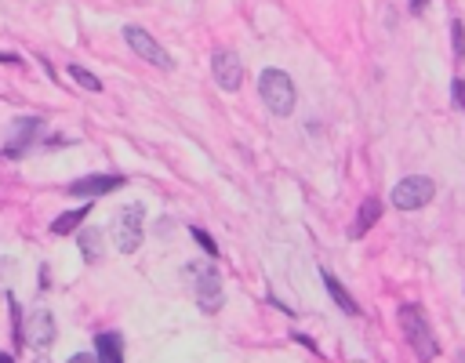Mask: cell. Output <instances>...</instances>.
Listing matches in <instances>:
<instances>
[{"instance_id":"22","label":"cell","mask_w":465,"mask_h":363,"mask_svg":"<svg viewBox=\"0 0 465 363\" xmlns=\"http://www.w3.org/2000/svg\"><path fill=\"white\" fill-rule=\"evenodd\" d=\"M0 62H4V66H18V55H4V51H0Z\"/></svg>"},{"instance_id":"21","label":"cell","mask_w":465,"mask_h":363,"mask_svg":"<svg viewBox=\"0 0 465 363\" xmlns=\"http://www.w3.org/2000/svg\"><path fill=\"white\" fill-rule=\"evenodd\" d=\"M70 363H98V359L88 356V352H77V356H70Z\"/></svg>"},{"instance_id":"14","label":"cell","mask_w":465,"mask_h":363,"mask_svg":"<svg viewBox=\"0 0 465 363\" xmlns=\"http://www.w3.org/2000/svg\"><path fill=\"white\" fill-rule=\"evenodd\" d=\"M80 254H84V262H102V229L88 225L80 232Z\"/></svg>"},{"instance_id":"3","label":"cell","mask_w":465,"mask_h":363,"mask_svg":"<svg viewBox=\"0 0 465 363\" xmlns=\"http://www.w3.org/2000/svg\"><path fill=\"white\" fill-rule=\"evenodd\" d=\"M142 229H145V207L142 204H128L113 218V240L120 254H135L142 244Z\"/></svg>"},{"instance_id":"16","label":"cell","mask_w":465,"mask_h":363,"mask_svg":"<svg viewBox=\"0 0 465 363\" xmlns=\"http://www.w3.org/2000/svg\"><path fill=\"white\" fill-rule=\"evenodd\" d=\"M70 77L80 84V88H88V91H102V80H98L95 73H88L84 66H70Z\"/></svg>"},{"instance_id":"25","label":"cell","mask_w":465,"mask_h":363,"mask_svg":"<svg viewBox=\"0 0 465 363\" xmlns=\"http://www.w3.org/2000/svg\"><path fill=\"white\" fill-rule=\"evenodd\" d=\"M33 363H48V359H33Z\"/></svg>"},{"instance_id":"11","label":"cell","mask_w":465,"mask_h":363,"mask_svg":"<svg viewBox=\"0 0 465 363\" xmlns=\"http://www.w3.org/2000/svg\"><path fill=\"white\" fill-rule=\"evenodd\" d=\"M378 215H382V204H378L374 197H367V200L360 204V211H356V222H353V229H349V237H353V240H360L364 232L378 222Z\"/></svg>"},{"instance_id":"19","label":"cell","mask_w":465,"mask_h":363,"mask_svg":"<svg viewBox=\"0 0 465 363\" xmlns=\"http://www.w3.org/2000/svg\"><path fill=\"white\" fill-rule=\"evenodd\" d=\"M11 272H15V262L11 258H0V291L11 284Z\"/></svg>"},{"instance_id":"20","label":"cell","mask_w":465,"mask_h":363,"mask_svg":"<svg viewBox=\"0 0 465 363\" xmlns=\"http://www.w3.org/2000/svg\"><path fill=\"white\" fill-rule=\"evenodd\" d=\"M451 91H454V98H458V105H461V110H465V80H454V84H451Z\"/></svg>"},{"instance_id":"5","label":"cell","mask_w":465,"mask_h":363,"mask_svg":"<svg viewBox=\"0 0 465 363\" xmlns=\"http://www.w3.org/2000/svg\"><path fill=\"white\" fill-rule=\"evenodd\" d=\"M40 127H44V120H40V117H18V120H11L8 138H4V149H0V157L18 160V157H22L26 149L33 145V138L40 135Z\"/></svg>"},{"instance_id":"1","label":"cell","mask_w":465,"mask_h":363,"mask_svg":"<svg viewBox=\"0 0 465 363\" xmlns=\"http://www.w3.org/2000/svg\"><path fill=\"white\" fill-rule=\"evenodd\" d=\"M400 327H404V334H407V341H411V349H414V356H418L421 363L436 359V352H440L436 334H433L426 312H421L418 305H400Z\"/></svg>"},{"instance_id":"18","label":"cell","mask_w":465,"mask_h":363,"mask_svg":"<svg viewBox=\"0 0 465 363\" xmlns=\"http://www.w3.org/2000/svg\"><path fill=\"white\" fill-rule=\"evenodd\" d=\"M451 40H454V55L465 58V33H461V22H458V18L451 22Z\"/></svg>"},{"instance_id":"24","label":"cell","mask_w":465,"mask_h":363,"mask_svg":"<svg viewBox=\"0 0 465 363\" xmlns=\"http://www.w3.org/2000/svg\"><path fill=\"white\" fill-rule=\"evenodd\" d=\"M0 363H15V356H8V352H0Z\"/></svg>"},{"instance_id":"7","label":"cell","mask_w":465,"mask_h":363,"mask_svg":"<svg viewBox=\"0 0 465 363\" xmlns=\"http://www.w3.org/2000/svg\"><path fill=\"white\" fill-rule=\"evenodd\" d=\"M211 73H215V84L222 91H237L244 84V66H240V58L229 48H218L215 55H211Z\"/></svg>"},{"instance_id":"12","label":"cell","mask_w":465,"mask_h":363,"mask_svg":"<svg viewBox=\"0 0 465 363\" xmlns=\"http://www.w3.org/2000/svg\"><path fill=\"white\" fill-rule=\"evenodd\" d=\"M98 363H124V349H120V334L113 331H102L98 334V352H95Z\"/></svg>"},{"instance_id":"6","label":"cell","mask_w":465,"mask_h":363,"mask_svg":"<svg viewBox=\"0 0 465 363\" xmlns=\"http://www.w3.org/2000/svg\"><path fill=\"white\" fill-rule=\"evenodd\" d=\"M124 40H128L131 51L138 58H145L150 66H157V70H175V58L167 55L157 40H153V33H145L142 26H128V29H124Z\"/></svg>"},{"instance_id":"15","label":"cell","mask_w":465,"mask_h":363,"mask_svg":"<svg viewBox=\"0 0 465 363\" xmlns=\"http://www.w3.org/2000/svg\"><path fill=\"white\" fill-rule=\"evenodd\" d=\"M84 218H88V207H77V211H66V215H58L55 222H51V232L55 237H66V232H73Z\"/></svg>"},{"instance_id":"10","label":"cell","mask_w":465,"mask_h":363,"mask_svg":"<svg viewBox=\"0 0 465 363\" xmlns=\"http://www.w3.org/2000/svg\"><path fill=\"white\" fill-rule=\"evenodd\" d=\"M120 185H124V175H88V178H77L66 193H73V197H105Z\"/></svg>"},{"instance_id":"17","label":"cell","mask_w":465,"mask_h":363,"mask_svg":"<svg viewBox=\"0 0 465 363\" xmlns=\"http://www.w3.org/2000/svg\"><path fill=\"white\" fill-rule=\"evenodd\" d=\"M193 240H197V244L204 247V254H211V258H218V247H215V240H211V237H207V232H204L200 225H193Z\"/></svg>"},{"instance_id":"23","label":"cell","mask_w":465,"mask_h":363,"mask_svg":"<svg viewBox=\"0 0 465 363\" xmlns=\"http://www.w3.org/2000/svg\"><path fill=\"white\" fill-rule=\"evenodd\" d=\"M426 4H429V0H411V11H414V15H418V11H421V8H426Z\"/></svg>"},{"instance_id":"2","label":"cell","mask_w":465,"mask_h":363,"mask_svg":"<svg viewBox=\"0 0 465 363\" xmlns=\"http://www.w3.org/2000/svg\"><path fill=\"white\" fill-rule=\"evenodd\" d=\"M258 95H262L269 113L291 117V110H294V84H291V77L284 70H266L258 77Z\"/></svg>"},{"instance_id":"9","label":"cell","mask_w":465,"mask_h":363,"mask_svg":"<svg viewBox=\"0 0 465 363\" xmlns=\"http://www.w3.org/2000/svg\"><path fill=\"white\" fill-rule=\"evenodd\" d=\"M197 305L207 312V316H215L222 309V276L215 265H207L197 272Z\"/></svg>"},{"instance_id":"4","label":"cell","mask_w":465,"mask_h":363,"mask_svg":"<svg viewBox=\"0 0 465 363\" xmlns=\"http://www.w3.org/2000/svg\"><path fill=\"white\" fill-rule=\"evenodd\" d=\"M433 193H436L433 178L411 175L404 182H396V189H393V207H400V211H418V207H426L433 200Z\"/></svg>"},{"instance_id":"8","label":"cell","mask_w":465,"mask_h":363,"mask_svg":"<svg viewBox=\"0 0 465 363\" xmlns=\"http://www.w3.org/2000/svg\"><path fill=\"white\" fill-rule=\"evenodd\" d=\"M51 341H55V319L48 309H33L30 319H26V327H22V345L30 349H51Z\"/></svg>"},{"instance_id":"13","label":"cell","mask_w":465,"mask_h":363,"mask_svg":"<svg viewBox=\"0 0 465 363\" xmlns=\"http://www.w3.org/2000/svg\"><path fill=\"white\" fill-rule=\"evenodd\" d=\"M320 276H324V287H327V294L334 298V305H338V309L349 312V316L360 312V309H356V302H353V294H349L342 284H338V276H331V272H320Z\"/></svg>"}]
</instances>
